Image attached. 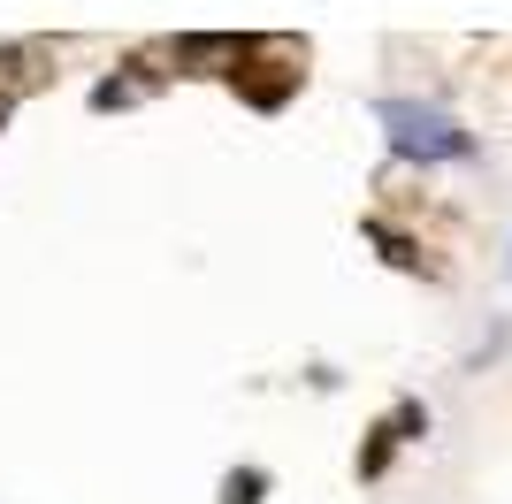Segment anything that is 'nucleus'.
I'll list each match as a JSON object with an SVG mask.
<instances>
[{
	"instance_id": "obj_1",
	"label": "nucleus",
	"mask_w": 512,
	"mask_h": 504,
	"mask_svg": "<svg viewBox=\"0 0 512 504\" xmlns=\"http://www.w3.org/2000/svg\"><path fill=\"white\" fill-rule=\"evenodd\" d=\"M375 123H383L398 161H421V168L474 161V130L459 115H444V107H428V100H375Z\"/></svg>"
},
{
	"instance_id": "obj_2",
	"label": "nucleus",
	"mask_w": 512,
	"mask_h": 504,
	"mask_svg": "<svg viewBox=\"0 0 512 504\" xmlns=\"http://www.w3.org/2000/svg\"><path fill=\"white\" fill-rule=\"evenodd\" d=\"M222 84H230L253 115H283V107L299 100V84H306V46H291V39H253V46H245V62H237Z\"/></svg>"
},
{
	"instance_id": "obj_3",
	"label": "nucleus",
	"mask_w": 512,
	"mask_h": 504,
	"mask_svg": "<svg viewBox=\"0 0 512 504\" xmlns=\"http://www.w3.org/2000/svg\"><path fill=\"white\" fill-rule=\"evenodd\" d=\"M428 436V405L421 398H398L375 428H367V443H360V459H352V474L360 482H383L390 474V459H398V443H421Z\"/></svg>"
},
{
	"instance_id": "obj_4",
	"label": "nucleus",
	"mask_w": 512,
	"mask_h": 504,
	"mask_svg": "<svg viewBox=\"0 0 512 504\" xmlns=\"http://www.w3.org/2000/svg\"><path fill=\"white\" fill-rule=\"evenodd\" d=\"M245 46L253 39H230V31H184L161 46V62H169V77H230L245 62Z\"/></svg>"
},
{
	"instance_id": "obj_5",
	"label": "nucleus",
	"mask_w": 512,
	"mask_h": 504,
	"mask_svg": "<svg viewBox=\"0 0 512 504\" xmlns=\"http://www.w3.org/2000/svg\"><path fill=\"white\" fill-rule=\"evenodd\" d=\"M161 84H169V69H161V46H153V54H130L115 77L92 84V107H100V115H123V107H146Z\"/></svg>"
},
{
	"instance_id": "obj_6",
	"label": "nucleus",
	"mask_w": 512,
	"mask_h": 504,
	"mask_svg": "<svg viewBox=\"0 0 512 504\" xmlns=\"http://www.w3.org/2000/svg\"><path fill=\"white\" fill-rule=\"evenodd\" d=\"M360 237H367L375 252H383V260H390L398 275H436V268L421 260V245H413V237L398 230V222H383V214H367V222H360Z\"/></svg>"
},
{
	"instance_id": "obj_7",
	"label": "nucleus",
	"mask_w": 512,
	"mask_h": 504,
	"mask_svg": "<svg viewBox=\"0 0 512 504\" xmlns=\"http://www.w3.org/2000/svg\"><path fill=\"white\" fill-rule=\"evenodd\" d=\"M46 62H54V46H46V39H16V46H0V69H8V100H16V92H31V84H46Z\"/></svg>"
},
{
	"instance_id": "obj_8",
	"label": "nucleus",
	"mask_w": 512,
	"mask_h": 504,
	"mask_svg": "<svg viewBox=\"0 0 512 504\" xmlns=\"http://www.w3.org/2000/svg\"><path fill=\"white\" fill-rule=\"evenodd\" d=\"M268 489H276L268 466H230V474L214 482V504H268Z\"/></svg>"
},
{
	"instance_id": "obj_9",
	"label": "nucleus",
	"mask_w": 512,
	"mask_h": 504,
	"mask_svg": "<svg viewBox=\"0 0 512 504\" xmlns=\"http://www.w3.org/2000/svg\"><path fill=\"white\" fill-rule=\"evenodd\" d=\"M0 123H8V92H0Z\"/></svg>"
}]
</instances>
